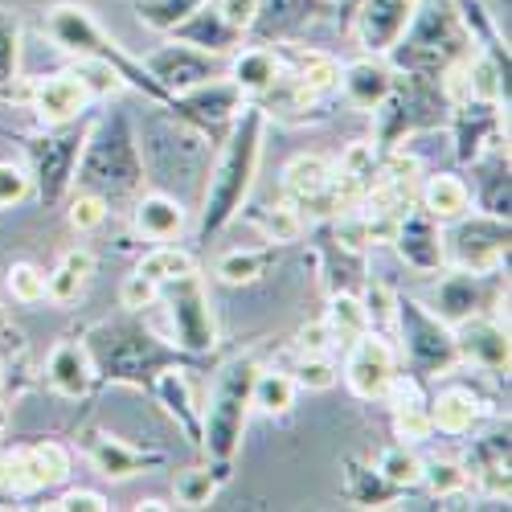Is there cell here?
<instances>
[{
	"label": "cell",
	"instance_id": "60d3db41",
	"mask_svg": "<svg viewBox=\"0 0 512 512\" xmlns=\"http://www.w3.org/2000/svg\"><path fill=\"white\" fill-rule=\"evenodd\" d=\"M250 222L267 234L271 246H279V242H295V238H304V230H308L304 213L295 209L291 201H283V205H275V209H254V213H250Z\"/></svg>",
	"mask_w": 512,
	"mask_h": 512
},
{
	"label": "cell",
	"instance_id": "f1b7e54d",
	"mask_svg": "<svg viewBox=\"0 0 512 512\" xmlns=\"http://www.w3.org/2000/svg\"><path fill=\"white\" fill-rule=\"evenodd\" d=\"M234 87L246 95V99H263L275 82L283 78V62L275 50H263V46H254V50H234L230 54V74H226Z\"/></svg>",
	"mask_w": 512,
	"mask_h": 512
},
{
	"label": "cell",
	"instance_id": "e575fe53",
	"mask_svg": "<svg viewBox=\"0 0 512 512\" xmlns=\"http://www.w3.org/2000/svg\"><path fill=\"white\" fill-rule=\"evenodd\" d=\"M271 263H275V246H263V250H226L218 259V267H213V275H218L222 283H230V287H242V283L263 279Z\"/></svg>",
	"mask_w": 512,
	"mask_h": 512
},
{
	"label": "cell",
	"instance_id": "7402d4cb",
	"mask_svg": "<svg viewBox=\"0 0 512 512\" xmlns=\"http://www.w3.org/2000/svg\"><path fill=\"white\" fill-rule=\"evenodd\" d=\"M46 381L62 398H87L95 386V361L82 340H58L46 357Z\"/></svg>",
	"mask_w": 512,
	"mask_h": 512
},
{
	"label": "cell",
	"instance_id": "83f0119b",
	"mask_svg": "<svg viewBox=\"0 0 512 512\" xmlns=\"http://www.w3.org/2000/svg\"><path fill=\"white\" fill-rule=\"evenodd\" d=\"M394 398V431L402 443H418V439H431L435 435V426H431V406H426L422 390H418V377H394V386L390 394Z\"/></svg>",
	"mask_w": 512,
	"mask_h": 512
},
{
	"label": "cell",
	"instance_id": "8d00e7d4",
	"mask_svg": "<svg viewBox=\"0 0 512 512\" xmlns=\"http://www.w3.org/2000/svg\"><path fill=\"white\" fill-rule=\"evenodd\" d=\"M136 271H140L144 279H152L156 287H164V283H173V279L193 275V271H197V259H193L189 250H181V246H156V250L144 254Z\"/></svg>",
	"mask_w": 512,
	"mask_h": 512
},
{
	"label": "cell",
	"instance_id": "d4e9b609",
	"mask_svg": "<svg viewBox=\"0 0 512 512\" xmlns=\"http://www.w3.org/2000/svg\"><path fill=\"white\" fill-rule=\"evenodd\" d=\"M394 78H398V74H394L390 62L365 54V58H357V62H349V66H340V82H336V87L345 91V99H349L357 111H373L381 99L390 95Z\"/></svg>",
	"mask_w": 512,
	"mask_h": 512
},
{
	"label": "cell",
	"instance_id": "7bdbcfd3",
	"mask_svg": "<svg viewBox=\"0 0 512 512\" xmlns=\"http://www.w3.org/2000/svg\"><path fill=\"white\" fill-rule=\"evenodd\" d=\"M222 480H226V476L218 472V467H189V472L177 476L173 492H177V500H181L185 508H205L213 496H218Z\"/></svg>",
	"mask_w": 512,
	"mask_h": 512
},
{
	"label": "cell",
	"instance_id": "f6af8a7d",
	"mask_svg": "<svg viewBox=\"0 0 512 512\" xmlns=\"http://www.w3.org/2000/svg\"><path fill=\"white\" fill-rule=\"evenodd\" d=\"M422 484L435 496H455L472 484V476H467V463L459 459H431V463H422Z\"/></svg>",
	"mask_w": 512,
	"mask_h": 512
},
{
	"label": "cell",
	"instance_id": "b9f144b4",
	"mask_svg": "<svg viewBox=\"0 0 512 512\" xmlns=\"http://www.w3.org/2000/svg\"><path fill=\"white\" fill-rule=\"evenodd\" d=\"M21 78V17L0 9V95Z\"/></svg>",
	"mask_w": 512,
	"mask_h": 512
},
{
	"label": "cell",
	"instance_id": "7dc6e473",
	"mask_svg": "<svg viewBox=\"0 0 512 512\" xmlns=\"http://www.w3.org/2000/svg\"><path fill=\"white\" fill-rule=\"evenodd\" d=\"M291 381H295L300 390H332V386H336V365H332L324 353L300 357V361H295V369H291Z\"/></svg>",
	"mask_w": 512,
	"mask_h": 512
},
{
	"label": "cell",
	"instance_id": "816d5d0a",
	"mask_svg": "<svg viewBox=\"0 0 512 512\" xmlns=\"http://www.w3.org/2000/svg\"><path fill=\"white\" fill-rule=\"evenodd\" d=\"M365 316H369V328H381V324H394V295L386 283H369L365 291Z\"/></svg>",
	"mask_w": 512,
	"mask_h": 512
},
{
	"label": "cell",
	"instance_id": "836d02e7",
	"mask_svg": "<svg viewBox=\"0 0 512 512\" xmlns=\"http://www.w3.org/2000/svg\"><path fill=\"white\" fill-rule=\"evenodd\" d=\"M95 275V259H91V250H66L62 254V263L54 275H46V300L50 304H74L82 291H87Z\"/></svg>",
	"mask_w": 512,
	"mask_h": 512
},
{
	"label": "cell",
	"instance_id": "681fc988",
	"mask_svg": "<svg viewBox=\"0 0 512 512\" xmlns=\"http://www.w3.org/2000/svg\"><path fill=\"white\" fill-rule=\"evenodd\" d=\"M33 189V177H29V168L13 164V160H0V209H9V205H21Z\"/></svg>",
	"mask_w": 512,
	"mask_h": 512
},
{
	"label": "cell",
	"instance_id": "d590c367",
	"mask_svg": "<svg viewBox=\"0 0 512 512\" xmlns=\"http://www.w3.org/2000/svg\"><path fill=\"white\" fill-rule=\"evenodd\" d=\"M295 394H300V386L291 381V373H279V369H259L254 373L250 402L259 406L263 414H287L295 406Z\"/></svg>",
	"mask_w": 512,
	"mask_h": 512
},
{
	"label": "cell",
	"instance_id": "52a82bcc",
	"mask_svg": "<svg viewBox=\"0 0 512 512\" xmlns=\"http://www.w3.org/2000/svg\"><path fill=\"white\" fill-rule=\"evenodd\" d=\"M447 111V99H443V87L439 78H426V74H406V78H394L390 95L381 99L369 115H373V144L381 152L390 148H402L414 132L422 127H435Z\"/></svg>",
	"mask_w": 512,
	"mask_h": 512
},
{
	"label": "cell",
	"instance_id": "bcb514c9",
	"mask_svg": "<svg viewBox=\"0 0 512 512\" xmlns=\"http://www.w3.org/2000/svg\"><path fill=\"white\" fill-rule=\"evenodd\" d=\"M70 226L78 230V234H91V230H99L103 222H107V197H99V193H87V189H78V197L70 201Z\"/></svg>",
	"mask_w": 512,
	"mask_h": 512
},
{
	"label": "cell",
	"instance_id": "6f0895ef",
	"mask_svg": "<svg viewBox=\"0 0 512 512\" xmlns=\"http://www.w3.org/2000/svg\"><path fill=\"white\" fill-rule=\"evenodd\" d=\"M0 431H5V410H0Z\"/></svg>",
	"mask_w": 512,
	"mask_h": 512
},
{
	"label": "cell",
	"instance_id": "4dcf8cb0",
	"mask_svg": "<svg viewBox=\"0 0 512 512\" xmlns=\"http://www.w3.org/2000/svg\"><path fill=\"white\" fill-rule=\"evenodd\" d=\"M189 222V213L177 197L168 193H144L136 201V230L148 238V242H173Z\"/></svg>",
	"mask_w": 512,
	"mask_h": 512
},
{
	"label": "cell",
	"instance_id": "d6986e66",
	"mask_svg": "<svg viewBox=\"0 0 512 512\" xmlns=\"http://www.w3.org/2000/svg\"><path fill=\"white\" fill-rule=\"evenodd\" d=\"M451 332H455V353L463 365H476L484 373H508V324L476 312L451 324Z\"/></svg>",
	"mask_w": 512,
	"mask_h": 512
},
{
	"label": "cell",
	"instance_id": "c3c4849f",
	"mask_svg": "<svg viewBox=\"0 0 512 512\" xmlns=\"http://www.w3.org/2000/svg\"><path fill=\"white\" fill-rule=\"evenodd\" d=\"M9 295L17 304H41V300H46V271H37L33 263H13Z\"/></svg>",
	"mask_w": 512,
	"mask_h": 512
},
{
	"label": "cell",
	"instance_id": "cb8c5ba5",
	"mask_svg": "<svg viewBox=\"0 0 512 512\" xmlns=\"http://www.w3.org/2000/svg\"><path fill=\"white\" fill-rule=\"evenodd\" d=\"M87 451H91V463L99 467V476H107V480H132V476L152 472V467L164 463L160 451L127 447L123 439L103 435V431H91V435H87Z\"/></svg>",
	"mask_w": 512,
	"mask_h": 512
},
{
	"label": "cell",
	"instance_id": "9c48e42d",
	"mask_svg": "<svg viewBox=\"0 0 512 512\" xmlns=\"http://www.w3.org/2000/svg\"><path fill=\"white\" fill-rule=\"evenodd\" d=\"M443 259L455 271L472 275H496L508 259V218H492V213H463L443 234Z\"/></svg>",
	"mask_w": 512,
	"mask_h": 512
},
{
	"label": "cell",
	"instance_id": "484cf974",
	"mask_svg": "<svg viewBox=\"0 0 512 512\" xmlns=\"http://www.w3.org/2000/svg\"><path fill=\"white\" fill-rule=\"evenodd\" d=\"M148 390L156 394V402H160L168 414L181 422L185 439H189L193 447H201V410H197V402H193V386H189V377H185V365L160 369V373L152 377Z\"/></svg>",
	"mask_w": 512,
	"mask_h": 512
},
{
	"label": "cell",
	"instance_id": "8fae6325",
	"mask_svg": "<svg viewBox=\"0 0 512 512\" xmlns=\"http://www.w3.org/2000/svg\"><path fill=\"white\" fill-rule=\"evenodd\" d=\"M87 132H74L70 123H58V127H46V136L29 140V177L46 205L62 201V193L74 185V168H78L82 144H87Z\"/></svg>",
	"mask_w": 512,
	"mask_h": 512
},
{
	"label": "cell",
	"instance_id": "f5cc1de1",
	"mask_svg": "<svg viewBox=\"0 0 512 512\" xmlns=\"http://www.w3.org/2000/svg\"><path fill=\"white\" fill-rule=\"evenodd\" d=\"M218 13L226 17V25H234L238 33L259 25V13H263V0H218Z\"/></svg>",
	"mask_w": 512,
	"mask_h": 512
},
{
	"label": "cell",
	"instance_id": "f907efd6",
	"mask_svg": "<svg viewBox=\"0 0 512 512\" xmlns=\"http://www.w3.org/2000/svg\"><path fill=\"white\" fill-rule=\"evenodd\" d=\"M156 300H160V287H156L152 279H144L140 271H136V275H127V279H123V287H119V304H123L127 312H132V316H136V312H144V308H152Z\"/></svg>",
	"mask_w": 512,
	"mask_h": 512
},
{
	"label": "cell",
	"instance_id": "d6a6232c",
	"mask_svg": "<svg viewBox=\"0 0 512 512\" xmlns=\"http://www.w3.org/2000/svg\"><path fill=\"white\" fill-rule=\"evenodd\" d=\"M345 496L357 504V508H386L402 496L398 484H390L377 467L361 463V459H345Z\"/></svg>",
	"mask_w": 512,
	"mask_h": 512
},
{
	"label": "cell",
	"instance_id": "2e32d148",
	"mask_svg": "<svg viewBox=\"0 0 512 512\" xmlns=\"http://www.w3.org/2000/svg\"><path fill=\"white\" fill-rule=\"evenodd\" d=\"M332 181H336V164L328 160V156H316V152H308V156H295L287 168H283V197L295 205V209H308V213H316V218H336L340 213V205H336V189H332Z\"/></svg>",
	"mask_w": 512,
	"mask_h": 512
},
{
	"label": "cell",
	"instance_id": "ffe728a7",
	"mask_svg": "<svg viewBox=\"0 0 512 512\" xmlns=\"http://www.w3.org/2000/svg\"><path fill=\"white\" fill-rule=\"evenodd\" d=\"M91 103H95V95L87 91V82L78 78V70L41 78V82H33V87H29V107H33V115L46 123V127L74 123Z\"/></svg>",
	"mask_w": 512,
	"mask_h": 512
},
{
	"label": "cell",
	"instance_id": "4fadbf2b",
	"mask_svg": "<svg viewBox=\"0 0 512 512\" xmlns=\"http://www.w3.org/2000/svg\"><path fill=\"white\" fill-rule=\"evenodd\" d=\"M70 476V451L54 439L17 447L0 459V484L9 492H46Z\"/></svg>",
	"mask_w": 512,
	"mask_h": 512
},
{
	"label": "cell",
	"instance_id": "277c9868",
	"mask_svg": "<svg viewBox=\"0 0 512 512\" xmlns=\"http://www.w3.org/2000/svg\"><path fill=\"white\" fill-rule=\"evenodd\" d=\"M74 185L99 193V197H123L136 193L144 185V160L136 148V132L127 115H107L99 123H91L87 144H82L78 168H74Z\"/></svg>",
	"mask_w": 512,
	"mask_h": 512
},
{
	"label": "cell",
	"instance_id": "7a4b0ae2",
	"mask_svg": "<svg viewBox=\"0 0 512 512\" xmlns=\"http://www.w3.org/2000/svg\"><path fill=\"white\" fill-rule=\"evenodd\" d=\"M95 361V377L103 381H123V386H152V377L168 365H193L197 357L156 340L140 320H107L91 328V336L82 340Z\"/></svg>",
	"mask_w": 512,
	"mask_h": 512
},
{
	"label": "cell",
	"instance_id": "ee69618b",
	"mask_svg": "<svg viewBox=\"0 0 512 512\" xmlns=\"http://www.w3.org/2000/svg\"><path fill=\"white\" fill-rule=\"evenodd\" d=\"M377 472L386 476L390 484H398L402 492L406 488H414V484H422V459L406 447V443H398V447H390V451H381V459H377Z\"/></svg>",
	"mask_w": 512,
	"mask_h": 512
},
{
	"label": "cell",
	"instance_id": "8992f818",
	"mask_svg": "<svg viewBox=\"0 0 512 512\" xmlns=\"http://www.w3.org/2000/svg\"><path fill=\"white\" fill-rule=\"evenodd\" d=\"M254 357H238L230 361L218 381H213V394L209 406L201 410V451L209 455V463L218 467L222 476H230V463L242 447V431H246V418L254 410L250 390H254Z\"/></svg>",
	"mask_w": 512,
	"mask_h": 512
},
{
	"label": "cell",
	"instance_id": "ba28073f",
	"mask_svg": "<svg viewBox=\"0 0 512 512\" xmlns=\"http://www.w3.org/2000/svg\"><path fill=\"white\" fill-rule=\"evenodd\" d=\"M394 324L402 332V357L410 377H443L459 365L455 353V332L447 320H439L426 304L406 300V295H394Z\"/></svg>",
	"mask_w": 512,
	"mask_h": 512
},
{
	"label": "cell",
	"instance_id": "f546056e",
	"mask_svg": "<svg viewBox=\"0 0 512 512\" xmlns=\"http://www.w3.org/2000/svg\"><path fill=\"white\" fill-rule=\"evenodd\" d=\"M426 406H431V426L443 435H472L484 418V402L472 390H459V386L435 394Z\"/></svg>",
	"mask_w": 512,
	"mask_h": 512
},
{
	"label": "cell",
	"instance_id": "74e56055",
	"mask_svg": "<svg viewBox=\"0 0 512 512\" xmlns=\"http://www.w3.org/2000/svg\"><path fill=\"white\" fill-rule=\"evenodd\" d=\"M324 324L332 328V336H336V340H345V345H349L353 336L369 332V316H365L361 295H353V291H332Z\"/></svg>",
	"mask_w": 512,
	"mask_h": 512
},
{
	"label": "cell",
	"instance_id": "ab89813d",
	"mask_svg": "<svg viewBox=\"0 0 512 512\" xmlns=\"http://www.w3.org/2000/svg\"><path fill=\"white\" fill-rule=\"evenodd\" d=\"M205 0H136V17L152 33H173L181 21H189Z\"/></svg>",
	"mask_w": 512,
	"mask_h": 512
},
{
	"label": "cell",
	"instance_id": "7c38bea8",
	"mask_svg": "<svg viewBox=\"0 0 512 512\" xmlns=\"http://www.w3.org/2000/svg\"><path fill=\"white\" fill-rule=\"evenodd\" d=\"M394 377H398V353H394V345L377 328H369V332L349 340L345 381H349V390L357 398H365V402L386 398L390 386H394Z\"/></svg>",
	"mask_w": 512,
	"mask_h": 512
},
{
	"label": "cell",
	"instance_id": "5bb4252c",
	"mask_svg": "<svg viewBox=\"0 0 512 512\" xmlns=\"http://www.w3.org/2000/svg\"><path fill=\"white\" fill-rule=\"evenodd\" d=\"M447 111L455 123V156L463 164H476L480 156L496 152L508 140V111L500 115V103L463 99V103H451Z\"/></svg>",
	"mask_w": 512,
	"mask_h": 512
},
{
	"label": "cell",
	"instance_id": "3957f363",
	"mask_svg": "<svg viewBox=\"0 0 512 512\" xmlns=\"http://www.w3.org/2000/svg\"><path fill=\"white\" fill-rule=\"evenodd\" d=\"M46 33L54 37V46L66 50L70 58H78V62H103V66H111L123 78V87L140 91L148 103L173 107V95L160 87V82L152 78V70L140 58L127 54L119 41L95 21L91 9H82V5H54L46 13Z\"/></svg>",
	"mask_w": 512,
	"mask_h": 512
},
{
	"label": "cell",
	"instance_id": "44dd1931",
	"mask_svg": "<svg viewBox=\"0 0 512 512\" xmlns=\"http://www.w3.org/2000/svg\"><path fill=\"white\" fill-rule=\"evenodd\" d=\"M242 103H246V95L234 87L226 74H218V78L201 82V87L177 95L168 111L185 115V119L197 123V127H222V123H234V115L242 111Z\"/></svg>",
	"mask_w": 512,
	"mask_h": 512
},
{
	"label": "cell",
	"instance_id": "4316f807",
	"mask_svg": "<svg viewBox=\"0 0 512 512\" xmlns=\"http://www.w3.org/2000/svg\"><path fill=\"white\" fill-rule=\"evenodd\" d=\"M173 37L177 41H189V46H197V50H205V54H218V58H226V54H234L238 50V41H242V33L234 29V25H226V17L218 13V5H205L189 17V21H181L177 29H173Z\"/></svg>",
	"mask_w": 512,
	"mask_h": 512
},
{
	"label": "cell",
	"instance_id": "ac0fdd59",
	"mask_svg": "<svg viewBox=\"0 0 512 512\" xmlns=\"http://www.w3.org/2000/svg\"><path fill=\"white\" fill-rule=\"evenodd\" d=\"M390 242L402 254V263L414 267V271H422V275L447 267V259H443V222H435L422 205H410L402 213Z\"/></svg>",
	"mask_w": 512,
	"mask_h": 512
},
{
	"label": "cell",
	"instance_id": "11a10c76",
	"mask_svg": "<svg viewBox=\"0 0 512 512\" xmlns=\"http://www.w3.org/2000/svg\"><path fill=\"white\" fill-rule=\"evenodd\" d=\"M332 328L320 320V324H312V328H304L300 332V340H295V345H300V357H316V353H328V345H332Z\"/></svg>",
	"mask_w": 512,
	"mask_h": 512
},
{
	"label": "cell",
	"instance_id": "1f68e13d",
	"mask_svg": "<svg viewBox=\"0 0 512 512\" xmlns=\"http://www.w3.org/2000/svg\"><path fill=\"white\" fill-rule=\"evenodd\" d=\"M418 201L435 222H455V218H463V213H472V189L451 173L426 177L422 189H418Z\"/></svg>",
	"mask_w": 512,
	"mask_h": 512
},
{
	"label": "cell",
	"instance_id": "6da1fadb",
	"mask_svg": "<svg viewBox=\"0 0 512 512\" xmlns=\"http://www.w3.org/2000/svg\"><path fill=\"white\" fill-rule=\"evenodd\" d=\"M263 136H267V107L246 99L230 123L222 156L213 164L209 185H205V209H201V226H197L201 242L218 238L242 213V201H246L254 173H259V160H263Z\"/></svg>",
	"mask_w": 512,
	"mask_h": 512
},
{
	"label": "cell",
	"instance_id": "603a6c76",
	"mask_svg": "<svg viewBox=\"0 0 512 512\" xmlns=\"http://www.w3.org/2000/svg\"><path fill=\"white\" fill-rule=\"evenodd\" d=\"M488 279L492 275H472V271H455L439 279V291H435V304L431 312L447 324H459L467 316H476L488 308Z\"/></svg>",
	"mask_w": 512,
	"mask_h": 512
},
{
	"label": "cell",
	"instance_id": "9f6ffc18",
	"mask_svg": "<svg viewBox=\"0 0 512 512\" xmlns=\"http://www.w3.org/2000/svg\"><path fill=\"white\" fill-rule=\"evenodd\" d=\"M357 9H361V0H336V17H340V25L349 29V21H353Z\"/></svg>",
	"mask_w": 512,
	"mask_h": 512
},
{
	"label": "cell",
	"instance_id": "5b68a950",
	"mask_svg": "<svg viewBox=\"0 0 512 512\" xmlns=\"http://www.w3.org/2000/svg\"><path fill=\"white\" fill-rule=\"evenodd\" d=\"M467 54H472V37L459 25V13L451 0H431V5L418 0L406 33L394 41L390 62L394 70H406V74L439 78L447 66H455Z\"/></svg>",
	"mask_w": 512,
	"mask_h": 512
},
{
	"label": "cell",
	"instance_id": "f35d334b",
	"mask_svg": "<svg viewBox=\"0 0 512 512\" xmlns=\"http://www.w3.org/2000/svg\"><path fill=\"white\" fill-rule=\"evenodd\" d=\"M308 95H328L336 91L340 82V62L332 54H320V50H308V54H295V74H291Z\"/></svg>",
	"mask_w": 512,
	"mask_h": 512
},
{
	"label": "cell",
	"instance_id": "30bf717a",
	"mask_svg": "<svg viewBox=\"0 0 512 512\" xmlns=\"http://www.w3.org/2000/svg\"><path fill=\"white\" fill-rule=\"evenodd\" d=\"M160 304L168 312V324H173V345L205 357L213 345H218V320H213V304H209V291L201 283V275H185L160 287Z\"/></svg>",
	"mask_w": 512,
	"mask_h": 512
},
{
	"label": "cell",
	"instance_id": "db71d44e",
	"mask_svg": "<svg viewBox=\"0 0 512 512\" xmlns=\"http://www.w3.org/2000/svg\"><path fill=\"white\" fill-rule=\"evenodd\" d=\"M50 508H54V512H107L111 504H107V496H99V492L78 488V492H66L62 500H54Z\"/></svg>",
	"mask_w": 512,
	"mask_h": 512
},
{
	"label": "cell",
	"instance_id": "9a60e30c",
	"mask_svg": "<svg viewBox=\"0 0 512 512\" xmlns=\"http://www.w3.org/2000/svg\"><path fill=\"white\" fill-rule=\"evenodd\" d=\"M144 66L152 70V78H156L173 99L185 95V91H193V87H201V82H209V78H218V74L226 70L218 54H205V50L189 46V41H177V37L168 41V46L152 50V54L144 58Z\"/></svg>",
	"mask_w": 512,
	"mask_h": 512
},
{
	"label": "cell",
	"instance_id": "e0dca14e",
	"mask_svg": "<svg viewBox=\"0 0 512 512\" xmlns=\"http://www.w3.org/2000/svg\"><path fill=\"white\" fill-rule=\"evenodd\" d=\"M414 9H418V0H361V9L353 13L349 29L365 54L386 58L394 50V41L406 33Z\"/></svg>",
	"mask_w": 512,
	"mask_h": 512
}]
</instances>
